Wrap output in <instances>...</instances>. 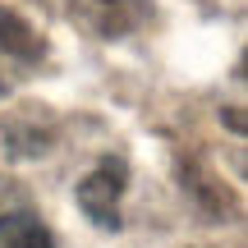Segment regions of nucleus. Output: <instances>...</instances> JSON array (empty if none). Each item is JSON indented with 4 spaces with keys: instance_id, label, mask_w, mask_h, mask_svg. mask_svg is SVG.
Returning a JSON list of instances; mask_svg holds the SVG:
<instances>
[{
    "instance_id": "obj_1",
    "label": "nucleus",
    "mask_w": 248,
    "mask_h": 248,
    "mask_svg": "<svg viewBox=\"0 0 248 248\" xmlns=\"http://www.w3.org/2000/svg\"><path fill=\"white\" fill-rule=\"evenodd\" d=\"M120 193H124V161L115 156L78 179V207L101 230H120Z\"/></svg>"
},
{
    "instance_id": "obj_2",
    "label": "nucleus",
    "mask_w": 248,
    "mask_h": 248,
    "mask_svg": "<svg viewBox=\"0 0 248 248\" xmlns=\"http://www.w3.org/2000/svg\"><path fill=\"white\" fill-rule=\"evenodd\" d=\"M74 14L101 37H124L147 18V0H74Z\"/></svg>"
},
{
    "instance_id": "obj_3",
    "label": "nucleus",
    "mask_w": 248,
    "mask_h": 248,
    "mask_svg": "<svg viewBox=\"0 0 248 248\" xmlns=\"http://www.w3.org/2000/svg\"><path fill=\"white\" fill-rule=\"evenodd\" d=\"M0 248H55L51 230L32 212H5L0 216Z\"/></svg>"
},
{
    "instance_id": "obj_4",
    "label": "nucleus",
    "mask_w": 248,
    "mask_h": 248,
    "mask_svg": "<svg viewBox=\"0 0 248 248\" xmlns=\"http://www.w3.org/2000/svg\"><path fill=\"white\" fill-rule=\"evenodd\" d=\"M0 51L18 55V60H37V55H42V37H37V28L28 23L23 14L5 9V5H0Z\"/></svg>"
},
{
    "instance_id": "obj_5",
    "label": "nucleus",
    "mask_w": 248,
    "mask_h": 248,
    "mask_svg": "<svg viewBox=\"0 0 248 248\" xmlns=\"http://www.w3.org/2000/svg\"><path fill=\"white\" fill-rule=\"evenodd\" d=\"M0 92H5V88H0Z\"/></svg>"
}]
</instances>
